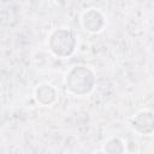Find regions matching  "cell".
Segmentation results:
<instances>
[{
  "label": "cell",
  "instance_id": "1",
  "mask_svg": "<svg viewBox=\"0 0 154 154\" xmlns=\"http://www.w3.org/2000/svg\"><path fill=\"white\" fill-rule=\"evenodd\" d=\"M95 84V75L87 66H75L66 75L65 85L66 89L78 96L90 93Z\"/></svg>",
  "mask_w": 154,
  "mask_h": 154
},
{
  "label": "cell",
  "instance_id": "2",
  "mask_svg": "<svg viewBox=\"0 0 154 154\" xmlns=\"http://www.w3.org/2000/svg\"><path fill=\"white\" fill-rule=\"evenodd\" d=\"M48 48L59 58L70 57L76 48V38L73 32L65 28L53 30L48 37Z\"/></svg>",
  "mask_w": 154,
  "mask_h": 154
},
{
  "label": "cell",
  "instance_id": "3",
  "mask_svg": "<svg viewBox=\"0 0 154 154\" xmlns=\"http://www.w3.org/2000/svg\"><path fill=\"white\" fill-rule=\"evenodd\" d=\"M130 125L131 128L141 135H150L154 130L153 126V112L144 109L138 113H136L131 119H130Z\"/></svg>",
  "mask_w": 154,
  "mask_h": 154
},
{
  "label": "cell",
  "instance_id": "4",
  "mask_svg": "<svg viewBox=\"0 0 154 154\" xmlns=\"http://www.w3.org/2000/svg\"><path fill=\"white\" fill-rule=\"evenodd\" d=\"M81 24L89 32H99L105 25V17L99 10L89 8L82 13Z\"/></svg>",
  "mask_w": 154,
  "mask_h": 154
},
{
  "label": "cell",
  "instance_id": "5",
  "mask_svg": "<svg viewBox=\"0 0 154 154\" xmlns=\"http://www.w3.org/2000/svg\"><path fill=\"white\" fill-rule=\"evenodd\" d=\"M35 99L42 106H51L57 100V90L52 84L41 83L35 88Z\"/></svg>",
  "mask_w": 154,
  "mask_h": 154
},
{
  "label": "cell",
  "instance_id": "6",
  "mask_svg": "<svg viewBox=\"0 0 154 154\" xmlns=\"http://www.w3.org/2000/svg\"><path fill=\"white\" fill-rule=\"evenodd\" d=\"M101 152L103 153H111V154H114V153H123L125 152V146L123 143V141L118 137H112L109 140H107L101 149Z\"/></svg>",
  "mask_w": 154,
  "mask_h": 154
}]
</instances>
